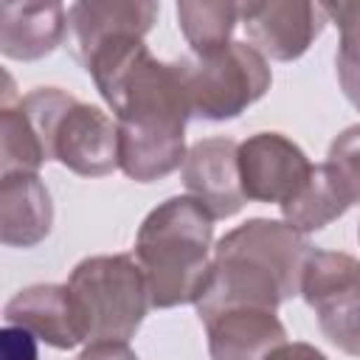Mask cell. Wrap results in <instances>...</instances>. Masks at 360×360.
Wrapping results in <instances>:
<instances>
[{
	"label": "cell",
	"instance_id": "cell-1",
	"mask_svg": "<svg viewBox=\"0 0 360 360\" xmlns=\"http://www.w3.org/2000/svg\"><path fill=\"white\" fill-rule=\"evenodd\" d=\"M312 245L284 219L253 217L228 231L214 245L208 278L194 301L205 323L217 312L236 307L278 309L301 295V273Z\"/></svg>",
	"mask_w": 360,
	"mask_h": 360
},
{
	"label": "cell",
	"instance_id": "cell-2",
	"mask_svg": "<svg viewBox=\"0 0 360 360\" xmlns=\"http://www.w3.org/2000/svg\"><path fill=\"white\" fill-rule=\"evenodd\" d=\"M152 307L194 304L214 259V217L191 197H169L146 214L135 236Z\"/></svg>",
	"mask_w": 360,
	"mask_h": 360
},
{
	"label": "cell",
	"instance_id": "cell-3",
	"mask_svg": "<svg viewBox=\"0 0 360 360\" xmlns=\"http://www.w3.org/2000/svg\"><path fill=\"white\" fill-rule=\"evenodd\" d=\"M68 290L87 343L129 340L152 307L149 281L135 253L82 259L68 276Z\"/></svg>",
	"mask_w": 360,
	"mask_h": 360
},
{
	"label": "cell",
	"instance_id": "cell-4",
	"mask_svg": "<svg viewBox=\"0 0 360 360\" xmlns=\"http://www.w3.org/2000/svg\"><path fill=\"white\" fill-rule=\"evenodd\" d=\"M191 118L228 121L256 104L273 82L267 59L248 42H231L211 56L177 59Z\"/></svg>",
	"mask_w": 360,
	"mask_h": 360
},
{
	"label": "cell",
	"instance_id": "cell-5",
	"mask_svg": "<svg viewBox=\"0 0 360 360\" xmlns=\"http://www.w3.org/2000/svg\"><path fill=\"white\" fill-rule=\"evenodd\" d=\"M301 298L315 312L326 340L360 357V259L312 248L301 273Z\"/></svg>",
	"mask_w": 360,
	"mask_h": 360
},
{
	"label": "cell",
	"instance_id": "cell-6",
	"mask_svg": "<svg viewBox=\"0 0 360 360\" xmlns=\"http://www.w3.org/2000/svg\"><path fill=\"white\" fill-rule=\"evenodd\" d=\"M312 166L307 152L281 132H256L239 143L242 191L256 202H290L307 186Z\"/></svg>",
	"mask_w": 360,
	"mask_h": 360
},
{
	"label": "cell",
	"instance_id": "cell-7",
	"mask_svg": "<svg viewBox=\"0 0 360 360\" xmlns=\"http://www.w3.org/2000/svg\"><path fill=\"white\" fill-rule=\"evenodd\" d=\"M239 22L264 59L292 62L323 31L326 14L323 6L307 0H250L239 3Z\"/></svg>",
	"mask_w": 360,
	"mask_h": 360
},
{
	"label": "cell",
	"instance_id": "cell-8",
	"mask_svg": "<svg viewBox=\"0 0 360 360\" xmlns=\"http://www.w3.org/2000/svg\"><path fill=\"white\" fill-rule=\"evenodd\" d=\"M51 160L82 177L110 174L118 169V124L104 110L76 98L53 129Z\"/></svg>",
	"mask_w": 360,
	"mask_h": 360
},
{
	"label": "cell",
	"instance_id": "cell-9",
	"mask_svg": "<svg viewBox=\"0 0 360 360\" xmlns=\"http://www.w3.org/2000/svg\"><path fill=\"white\" fill-rule=\"evenodd\" d=\"M183 183L214 219L239 214L248 202L239 177V143L225 135L191 143L183 160Z\"/></svg>",
	"mask_w": 360,
	"mask_h": 360
},
{
	"label": "cell",
	"instance_id": "cell-10",
	"mask_svg": "<svg viewBox=\"0 0 360 360\" xmlns=\"http://www.w3.org/2000/svg\"><path fill=\"white\" fill-rule=\"evenodd\" d=\"M6 323L28 329L37 340L53 349H76L84 343V329L73 307L68 284H31L20 290L3 309Z\"/></svg>",
	"mask_w": 360,
	"mask_h": 360
},
{
	"label": "cell",
	"instance_id": "cell-11",
	"mask_svg": "<svg viewBox=\"0 0 360 360\" xmlns=\"http://www.w3.org/2000/svg\"><path fill=\"white\" fill-rule=\"evenodd\" d=\"M211 360H264L287 340V329L273 309L236 307L217 312L205 323Z\"/></svg>",
	"mask_w": 360,
	"mask_h": 360
},
{
	"label": "cell",
	"instance_id": "cell-12",
	"mask_svg": "<svg viewBox=\"0 0 360 360\" xmlns=\"http://www.w3.org/2000/svg\"><path fill=\"white\" fill-rule=\"evenodd\" d=\"M68 34V8L62 3H0V53L17 62H34L53 53Z\"/></svg>",
	"mask_w": 360,
	"mask_h": 360
},
{
	"label": "cell",
	"instance_id": "cell-13",
	"mask_svg": "<svg viewBox=\"0 0 360 360\" xmlns=\"http://www.w3.org/2000/svg\"><path fill=\"white\" fill-rule=\"evenodd\" d=\"M158 3L149 0H110V3H73L68 8V28L73 34V56L84 62L101 42L112 37H146L155 25Z\"/></svg>",
	"mask_w": 360,
	"mask_h": 360
},
{
	"label": "cell",
	"instance_id": "cell-14",
	"mask_svg": "<svg viewBox=\"0 0 360 360\" xmlns=\"http://www.w3.org/2000/svg\"><path fill=\"white\" fill-rule=\"evenodd\" d=\"M53 225V202L39 174L0 177V242L8 248L39 245Z\"/></svg>",
	"mask_w": 360,
	"mask_h": 360
},
{
	"label": "cell",
	"instance_id": "cell-15",
	"mask_svg": "<svg viewBox=\"0 0 360 360\" xmlns=\"http://www.w3.org/2000/svg\"><path fill=\"white\" fill-rule=\"evenodd\" d=\"M352 205H354L352 197L346 194L340 180L332 174V169L326 163H318L312 166L307 186L290 202L281 205V217L287 225H292L298 233L307 236L326 228L332 219L343 217Z\"/></svg>",
	"mask_w": 360,
	"mask_h": 360
},
{
	"label": "cell",
	"instance_id": "cell-16",
	"mask_svg": "<svg viewBox=\"0 0 360 360\" xmlns=\"http://www.w3.org/2000/svg\"><path fill=\"white\" fill-rule=\"evenodd\" d=\"M48 160L42 141L37 138L28 115L14 96L11 76H6L3 104H0V177L8 174H37Z\"/></svg>",
	"mask_w": 360,
	"mask_h": 360
},
{
	"label": "cell",
	"instance_id": "cell-17",
	"mask_svg": "<svg viewBox=\"0 0 360 360\" xmlns=\"http://www.w3.org/2000/svg\"><path fill=\"white\" fill-rule=\"evenodd\" d=\"M177 20H180V31H183L186 42L191 45L194 56H211L231 45L233 28L239 22V3L180 0Z\"/></svg>",
	"mask_w": 360,
	"mask_h": 360
},
{
	"label": "cell",
	"instance_id": "cell-18",
	"mask_svg": "<svg viewBox=\"0 0 360 360\" xmlns=\"http://www.w3.org/2000/svg\"><path fill=\"white\" fill-rule=\"evenodd\" d=\"M323 14L340 28L335 68L360 70V3H326Z\"/></svg>",
	"mask_w": 360,
	"mask_h": 360
},
{
	"label": "cell",
	"instance_id": "cell-19",
	"mask_svg": "<svg viewBox=\"0 0 360 360\" xmlns=\"http://www.w3.org/2000/svg\"><path fill=\"white\" fill-rule=\"evenodd\" d=\"M0 360H39L37 338L22 326L6 323L0 332Z\"/></svg>",
	"mask_w": 360,
	"mask_h": 360
},
{
	"label": "cell",
	"instance_id": "cell-20",
	"mask_svg": "<svg viewBox=\"0 0 360 360\" xmlns=\"http://www.w3.org/2000/svg\"><path fill=\"white\" fill-rule=\"evenodd\" d=\"M79 360H138V354L129 349L127 340H101V343H87Z\"/></svg>",
	"mask_w": 360,
	"mask_h": 360
},
{
	"label": "cell",
	"instance_id": "cell-21",
	"mask_svg": "<svg viewBox=\"0 0 360 360\" xmlns=\"http://www.w3.org/2000/svg\"><path fill=\"white\" fill-rule=\"evenodd\" d=\"M264 360H329L318 346L312 343H301V340H284L281 346H276Z\"/></svg>",
	"mask_w": 360,
	"mask_h": 360
},
{
	"label": "cell",
	"instance_id": "cell-22",
	"mask_svg": "<svg viewBox=\"0 0 360 360\" xmlns=\"http://www.w3.org/2000/svg\"><path fill=\"white\" fill-rule=\"evenodd\" d=\"M338 82L346 93V98L360 110V70H349V68H338Z\"/></svg>",
	"mask_w": 360,
	"mask_h": 360
},
{
	"label": "cell",
	"instance_id": "cell-23",
	"mask_svg": "<svg viewBox=\"0 0 360 360\" xmlns=\"http://www.w3.org/2000/svg\"><path fill=\"white\" fill-rule=\"evenodd\" d=\"M357 236H360V231H357Z\"/></svg>",
	"mask_w": 360,
	"mask_h": 360
},
{
	"label": "cell",
	"instance_id": "cell-24",
	"mask_svg": "<svg viewBox=\"0 0 360 360\" xmlns=\"http://www.w3.org/2000/svg\"><path fill=\"white\" fill-rule=\"evenodd\" d=\"M76 360H79V357H76Z\"/></svg>",
	"mask_w": 360,
	"mask_h": 360
}]
</instances>
